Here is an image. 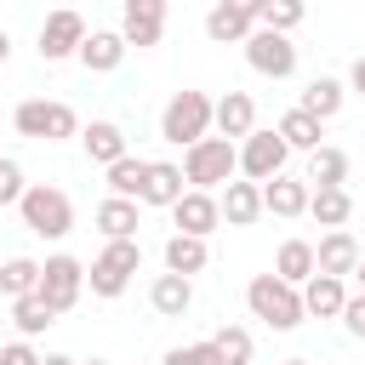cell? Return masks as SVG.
Masks as SVG:
<instances>
[{
	"instance_id": "obj_1",
	"label": "cell",
	"mask_w": 365,
	"mask_h": 365,
	"mask_svg": "<svg viewBox=\"0 0 365 365\" xmlns=\"http://www.w3.org/2000/svg\"><path fill=\"white\" fill-rule=\"evenodd\" d=\"M245 308H251V319H262L268 331H297V325L308 319V308H302V285L279 279L274 268L257 274V279L245 285Z\"/></svg>"
},
{
	"instance_id": "obj_2",
	"label": "cell",
	"mask_w": 365,
	"mask_h": 365,
	"mask_svg": "<svg viewBox=\"0 0 365 365\" xmlns=\"http://www.w3.org/2000/svg\"><path fill=\"white\" fill-rule=\"evenodd\" d=\"M182 177H188V188H211V194H217L222 182L240 177V143L222 137V131L188 143V148H182Z\"/></svg>"
},
{
	"instance_id": "obj_3",
	"label": "cell",
	"mask_w": 365,
	"mask_h": 365,
	"mask_svg": "<svg viewBox=\"0 0 365 365\" xmlns=\"http://www.w3.org/2000/svg\"><path fill=\"white\" fill-rule=\"evenodd\" d=\"M211 131H217V97H205V91H171V103L160 108V137L171 148H188V143H200Z\"/></svg>"
},
{
	"instance_id": "obj_4",
	"label": "cell",
	"mask_w": 365,
	"mask_h": 365,
	"mask_svg": "<svg viewBox=\"0 0 365 365\" xmlns=\"http://www.w3.org/2000/svg\"><path fill=\"white\" fill-rule=\"evenodd\" d=\"M17 217H23V228L40 234V240H68V234H74V200H68L57 182H29L23 200H17Z\"/></svg>"
},
{
	"instance_id": "obj_5",
	"label": "cell",
	"mask_w": 365,
	"mask_h": 365,
	"mask_svg": "<svg viewBox=\"0 0 365 365\" xmlns=\"http://www.w3.org/2000/svg\"><path fill=\"white\" fill-rule=\"evenodd\" d=\"M11 125L29 143H68V137H80V114L68 103H57V97H23L11 108Z\"/></svg>"
},
{
	"instance_id": "obj_6",
	"label": "cell",
	"mask_w": 365,
	"mask_h": 365,
	"mask_svg": "<svg viewBox=\"0 0 365 365\" xmlns=\"http://www.w3.org/2000/svg\"><path fill=\"white\" fill-rule=\"evenodd\" d=\"M137 268H143V245L137 240H103V251L86 262V285H91V297L114 302V297H125Z\"/></svg>"
},
{
	"instance_id": "obj_7",
	"label": "cell",
	"mask_w": 365,
	"mask_h": 365,
	"mask_svg": "<svg viewBox=\"0 0 365 365\" xmlns=\"http://www.w3.org/2000/svg\"><path fill=\"white\" fill-rule=\"evenodd\" d=\"M245 63L262 74V80H291L297 74V46H291V34L285 29H251L245 34Z\"/></svg>"
},
{
	"instance_id": "obj_8",
	"label": "cell",
	"mask_w": 365,
	"mask_h": 365,
	"mask_svg": "<svg viewBox=\"0 0 365 365\" xmlns=\"http://www.w3.org/2000/svg\"><path fill=\"white\" fill-rule=\"evenodd\" d=\"M86 34H91L86 17H80L74 6H57V11H46L34 51H40V63H68V57H80V40H86Z\"/></svg>"
},
{
	"instance_id": "obj_9",
	"label": "cell",
	"mask_w": 365,
	"mask_h": 365,
	"mask_svg": "<svg viewBox=\"0 0 365 365\" xmlns=\"http://www.w3.org/2000/svg\"><path fill=\"white\" fill-rule=\"evenodd\" d=\"M285 160H291V143L268 125H257L251 137H240V177H251V182H268V177H279L285 171Z\"/></svg>"
},
{
	"instance_id": "obj_10",
	"label": "cell",
	"mask_w": 365,
	"mask_h": 365,
	"mask_svg": "<svg viewBox=\"0 0 365 365\" xmlns=\"http://www.w3.org/2000/svg\"><path fill=\"white\" fill-rule=\"evenodd\" d=\"M40 297H46L57 314H68V308L86 297V262L68 257V251L46 257V262H40Z\"/></svg>"
},
{
	"instance_id": "obj_11",
	"label": "cell",
	"mask_w": 365,
	"mask_h": 365,
	"mask_svg": "<svg viewBox=\"0 0 365 365\" xmlns=\"http://www.w3.org/2000/svg\"><path fill=\"white\" fill-rule=\"evenodd\" d=\"M165 17H171V0H120V34L125 46L148 51L165 40Z\"/></svg>"
},
{
	"instance_id": "obj_12",
	"label": "cell",
	"mask_w": 365,
	"mask_h": 365,
	"mask_svg": "<svg viewBox=\"0 0 365 365\" xmlns=\"http://www.w3.org/2000/svg\"><path fill=\"white\" fill-rule=\"evenodd\" d=\"M171 222H177V234H200V240H211V234L222 228V205H217L211 188H182V200L171 205Z\"/></svg>"
},
{
	"instance_id": "obj_13",
	"label": "cell",
	"mask_w": 365,
	"mask_h": 365,
	"mask_svg": "<svg viewBox=\"0 0 365 365\" xmlns=\"http://www.w3.org/2000/svg\"><path fill=\"white\" fill-rule=\"evenodd\" d=\"M308 194H314V182H308V177L279 171V177H268V182H262V211H268V217L297 222V217H308Z\"/></svg>"
},
{
	"instance_id": "obj_14",
	"label": "cell",
	"mask_w": 365,
	"mask_h": 365,
	"mask_svg": "<svg viewBox=\"0 0 365 365\" xmlns=\"http://www.w3.org/2000/svg\"><path fill=\"white\" fill-rule=\"evenodd\" d=\"M217 205H222V222H228V228H251V222L262 217V182L234 177V182L217 188Z\"/></svg>"
},
{
	"instance_id": "obj_15",
	"label": "cell",
	"mask_w": 365,
	"mask_h": 365,
	"mask_svg": "<svg viewBox=\"0 0 365 365\" xmlns=\"http://www.w3.org/2000/svg\"><path fill=\"white\" fill-rule=\"evenodd\" d=\"M91 222H97V234H103V240H137V228H143V200L108 194V200H97Z\"/></svg>"
},
{
	"instance_id": "obj_16",
	"label": "cell",
	"mask_w": 365,
	"mask_h": 365,
	"mask_svg": "<svg viewBox=\"0 0 365 365\" xmlns=\"http://www.w3.org/2000/svg\"><path fill=\"white\" fill-rule=\"evenodd\" d=\"M125 51H131V46H125L120 29H91V34L80 40V68H86V74H114V68L125 63Z\"/></svg>"
},
{
	"instance_id": "obj_17",
	"label": "cell",
	"mask_w": 365,
	"mask_h": 365,
	"mask_svg": "<svg viewBox=\"0 0 365 365\" xmlns=\"http://www.w3.org/2000/svg\"><path fill=\"white\" fill-rule=\"evenodd\" d=\"M342 302H348V279H342V274H308V279H302V308H308V319H342Z\"/></svg>"
},
{
	"instance_id": "obj_18",
	"label": "cell",
	"mask_w": 365,
	"mask_h": 365,
	"mask_svg": "<svg viewBox=\"0 0 365 365\" xmlns=\"http://www.w3.org/2000/svg\"><path fill=\"white\" fill-rule=\"evenodd\" d=\"M359 251H365V245H359L348 228H325V234H319V245H314V262H319L314 274H342V279H348V274H354V262H359Z\"/></svg>"
},
{
	"instance_id": "obj_19",
	"label": "cell",
	"mask_w": 365,
	"mask_h": 365,
	"mask_svg": "<svg viewBox=\"0 0 365 365\" xmlns=\"http://www.w3.org/2000/svg\"><path fill=\"white\" fill-rule=\"evenodd\" d=\"M148 308L160 314V319H182L188 308H194V279L188 274H154V285H148Z\"/></svg>"
},
{
	"instance_id": "obj_20",
	"label": "cell",
	"mask_w": 365,
	"mask_h": 365,
	"mask_svg": "<svg viewBox=\"0 0 365 365\" xmlns=\"http://www.w3.org/2000/svg\"><path fill=\"white\" fill-rule=\"evenodd\" d=\"M80 148H86L91 165H114L120 154H131V143H125V131L114 120H86L80 125Z\"/></svg>"
},
{
	"instance_id": "obj_21",
	"label": "cell",
	"mask_w": 365,
	"mask_h": 365,
	"mask_svg": "<svg viewBox=\"0 0 365 365\" xmlns=\"http://www.w3.org/2000/svg\"><path fill=\"white\" fill-rule=\"evenodd\" d=\"M182 188H188L182 165H171V160H148V171H143V205L171 211V205L182 200Z\"/></svg>"
},
{
	"instance_id": "obj_22",
	"label": "cell",
	"mask_w": 365,
	"mask_h": 365,
	"mask_svg": "<svg viewBox=\"0 0 365 365\" xmlns=\"http://www.w3.org/2000/svg\"><path fill=\"white\" fill-rule=\"evenodd\" d=\"M274 131L291 143V154H314V148L325 143V120L308 114V108H285V114L274 120Z\"/></svg>"
},
{
	"instance_id": "obj_23",
	"label": "cell",
	"mask_w": 365,
	"mask_h": 365,
	"mask_svg": "<svg viewBox=\"0 0 365 365\" xmlns=\"http://www.w3.org/2000/svg\"><path fill=\"white\" fill-rule=\"evenodd\" d=\"M217 131L234 137V143L257 131V103H251V91H222V97H217Z\"/></svg>"
},
{
	"instance_id": "obj_24",
	"label": "cell",
	"mask_w": 365,
	"mask_h": 365,
	"mask_svg": "<svg viewBox=\"0 0 365 365\" xmlns=\"http://www.w3.org/2000/svg\"><path fill=\"white\" fill-rule=\"evenodd\" d=\"M257 29V17H245L240 6H228V0H217L211 11H205V34L217 40V46H245V34Z\"/></svg>"
},
{
	"instance_id": "obj_25",
	"label": "cell",
	"mask_w": 365,
	"mask_h": 365,
	"mask_svg": "<svg viewBox=\"0 0 365 365\" xmlns=\"http://www.w3.org/2000/svg\"><path fill=\"white\" fill-rule=\"evenodd\" d=\"M205 262H211V245L200 234H171L165 240V268L171 274H188L194 279V274H205Z\"/></svg>"
},
{
	"instance_id": "obj_26",
	"label": "cell",
	"mask_w": 365,
	"mask_h": 365,
	"mask_svg": "<svg viewBox=\"0 0 365 365\" xmlns=\"http://www.w3.org/2000/svg\"><path fill=\"white\" fill-rule=\"evenodd\" d=\"M342 103H348V86H342V80H331V74H319V80H308V86H302V103H297V108H308V114H319V120H336V114H342Z\"/></svg>"
},
{
	"instance_id": "obj_27",
	"label": "cell",
	"mask_w": 365,
	"mask_h": 365,
	"mask_svg": "<svg viewBox=\"0 0 365 365\" xmlns=\"http://www.w3.org/2000/svg\"><path fill=\"white\" fill-rule=\"evenodd\" d=\"M314 188H348V154L342 148H331V143H319L314 154H308V171H302Z\"/></svg>"
},
{
	"instance_id": "obj_28",
	"label": "cell",
	"mask_w": 365,
	"mask_h": 365,
	"mask_svg": "<svg viewBox=\"0 0 365 365\" xmlns=\"http://www.w3.org/2000/svg\"><path fill=\"white\" fill-rule=\"evenodd\" d=\"M308 217H314L319 228H348L354 194H348V188H314V194H308Z\"/></svg>"
},
{
	"instance_id": "obj_29",
	"label": "cell",
	"mask_w": 365,
	"mask_h": 365,
	"mask_svg": "<svg viewBox=\"0 0 365 365\" xmlns=\"http://www.w3.org/2000/svg\"><path fill=\"white\" fill-rule=\"evenodd\" d=\"M11 325H17V336H40V331H51V325H57V308H51L40 291H29V297H17V302H11Z\"/></svg>"
},
{
	"instance_id": "obj_30",
	"label": "cell",
	"mask_w": 365,
	"mask_h": 365,
	"mask_svg": "<svg viewBox=\"0 0 365 365\" xmlns=\"http://www.w3.org/2000/svg\"><path fill=\"white\" fill-rule=\"evenodd\" d=\"M314 268H319V262H314V240H285V245L274 251V274L291 279V285H302Z\"/></svg>"
},
{
	"instance_id": "obj_31",
	"label": "cell",
	"mask_w": 365,
	"mask_h": 365,
	"mask_svg": "<svg viewBox=\"0 0 365 365\" xmlns=\"http://www.w3.org/2000/svg\"><path fill=\"white\" fill-rule=\"evenodd\" d=\"M29 291H40V262L34 257H6L0 262V297H29Z\"/></svg>"
},
{
	"instance_id": "obj_32",
	"label": "cell",
	"mask_w": 365,
	"mask_h": 365,
	"mask_svg": "<svg viewBox=\"0 0 365 365\" xmlns=\"http://www.w3.org/2000/svg\"><path fill=\"white\" fill-rule=\"evenodd\" d=\"M143 171H148V160H137V154H120L114 165H103V177H108V194L143 200Z\"/></svg>"
},
{
	"instance_id": "obj_33",
	"label": "cell",
	"mask_w": 365,
	"mask_h": 365,
	"mask_svg": "<svg viewBox=\"0 0 365 365\" xmlns=\"http://www.w3.org/2000/svg\"><path fill=\"white\" fill-rule=\"evenodd\" d=\"M211 342H217L222 365H251V354H257V342H251V331H245V325H217V331H211Z\"/></svg>"
},
{
	"instance_id": "obj_34",
	"label": "cell",
	"mask_w": 365,
	"mask_h": 365,
	"mask_svg": "<svg viewBox=\"0 0 365 365\" xmlns=\"http://www.w3.org/2000/svg\"><path fill=\"white\" fill-rule=\"evenodd\" d=\"M302 17H308V0H262V11H257L262 29H285V34H291Z\"/></svg>"
},
{
	"instance_id": "obj_35",
	"label": "cell",
	"mask_w": 365,
	"mask_h": 365,
	"mask_svg": "<svg viewBox=\"0 0 365 365\" xmlns=\"http://www.w3.org/2000/svg\"><path fill=\"white\" fill-rule=\"evenodd\" d=\"M160 365H222V354H217V342L205 336V342H177V348H165Z\"/></svg>"
},
{
	"instance_id": "obj_36",
	"label": "cell",
	"mask_w": 365,
	"mask_h": 365,
	"mask_svg": "<svg viewBox=\"0 0 365 365\" xmlns=\"http://www.w3.org/2000/svg\"><path fill=\"white\" fill-rule=\"evenodd\" d=\"M23 188H29L23 165H17L11 154H0V205H17V200H23Z\"/></svg>"
},
{
	"instance_id": "obj_37",
	"label": "cell",
	"mask_w": 365,
	"mask_h": 365,
	"mask_svg": "<svg viewBox=\"0 0 365 365\" xmlns=\"http://www.w3.org/2000/svg\"><path fill=\"white\" fill-rule=\"evenodd\" d=\"M342 331H348V336H365V291H348V302H342Z\"/></svg>"
},
{
	"instance_id": "obj_38",
	"label": "cell",
	"mask_w": 365,
	"mask_h": 365,
	"mask_svg": "<svg viewBox=\"0 0 365 365\" xmlns=\"http://www.w3.org/2000/svg\"><path fill=\"white\" fill-rule=\"evenodd\" d=\"M0 359H6V365H40V354H34V336H17V342H6V348H0Z\"/></svg>"
},
{
	"instance_id": "obj_39",
	"label": "cell",
	"mask_w": 365,
	"mask_h": 365,
	"mask_svg": "<svg viewBox=\"0 0 365 365\" xmlns=\"http://www.w3.org/2000/svg\"><path fill=\"white\" fill-rule=\"evenodd\" d=\"M348 86L365 97V57H354V68H348Z\"/></svg>"
},
{
	"instance_id": "obj_40",
	"label": "cell",
	"mask_w": 365,
	"mask_h": 365,
	"mask_svg": "<svg viewBox=\"0 0 365 365\" xmlns=\"http://www.w3.org/2000/svg\"><path fill=\"white\" fill-rule=\"evenodd\" d=\"M228 6H240L245 17H257V11H262V0H228Z\"/></svg>"
},
{
	"instance_id": "obj_41",
	"label": "cell",
	"mask_w": 365,
	"mask_h": 365,
	"mask_svg": "<svg viewBox=\"0 0 365 365\" xmlns=\"http://www.w3.org/2000/svg\"><path fill=\"white\" fill-rule=\"evenodd\" d=\"M40 365H80V359H68V354H40Z\"/></svg>"
},
{
	"instance_id": "obj_42",
	"label": "cell",
	"mask_w": 365,
	"mask_h": 365,
	"mask_svg": "<svg viewBox=\"0 0 365 365\" xmlns=\"http://www.w3.org/2000/svg\"><path fill=\"white\" fill-rule=\"evenodd\" d=\"M6 63H11V34L0 29V68H6Z\"/></svg>"
},
{
	"instance_id": "obj_43",
	"label": "cell",
	"mask_w": 365,
	"mask_h": 365,
	"mask_svg": "<svg viewBox=\"0 0 365 365\" xmlns=\"http://www.w3.org/2000/svg\"><path fill=\"white\" fill-rule=\"evenodd\" d=\"M354 279H359V291H365V251H359V262H354Z\"/></svg>"
},
{
	"instance_id": "obj_44",
	"label": "cell",
	"mask_w": 365,
	"mask_h": 365,
	"mask_svg": "<svg viewBox=\"0 0 365 365\" xmlns=\"http://www.w3.org/2000/svg\"><path fill=\"white\" fill-rule=\"evenodd\" d=\"M279 365H314V359H279Z\"/></svg>"
},
{
	"instance_id": "obj_45",
	"label": "cell",
	"mask_w": 365,
	"mask_h": 365,
	"mask_svg": "<svg viewBox=\"0 0 365 365\" xmlns=\"http://www.w3.org/2000/svg\"><path fill=\"white\" fill-rule=\"evenodd\" d=\"M80 365H108V359H80Z\"/></svg>"
},
{
	"instance_id": "obj_46",
	"label": "cell",
	"mask_w": 365,
	"mask_h": 365,
	"mask_svg": "<svg viewBox=\"0 0 365 365\" xmlns=\"http://www.w3.org/2000/svg\"><path fill=\"white\" fill-rule=\"evenodd\" d=\"M0 365H6V359H0Z\"/></svg>"
}]
</instances>
